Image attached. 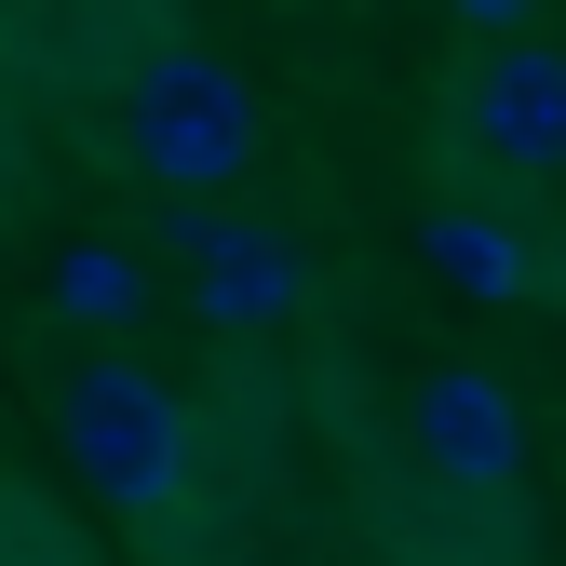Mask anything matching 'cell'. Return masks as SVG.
<instances>
[{"label":"cell","instance_id":"obj_1","mask_svg":"<svg viewBox=\"0 0 566 566\" xmlns=\"http://www.w3.org/2000/svg\"><path fill=\"white\" fill-rule=\"evenodd\" d=\"M54 446H67V472H82L108 513L163 526L189 500V472H202V418L135 365V350H95V365H67V391H54Z\"/></svg>","mask_w":566,"mask_h":566},{"label":"cell","instance_id":"obj_2","mask_svg":"<svg viewBox=\"0 0 566 566\" xmlns=\"http://www.w3.org/2000/svg\"><path fill=\"white\" fill-rule=\"evenodd\" d=\"M122 163L149 176V189H176V202L230 189V176L256 163V95H243V67L202 54V41H163V54L122 82Z\"/></svg>","mask_w":566,"mask_h":566},{"label":"cell","instance_id":"obj_3","mask_svg":"<svg viewBox=\"0 0 566 566\" xmlns=\"http://www.w3.org/2000/svg\"><path fill=\"white\" fill-rule=\"evenodd\" d=\"M176 243H189V311L217 337H283L311 311V243L283 217H189Z\"/></svg>","mask_w":566,"mask_h":566},{"label":"cell","instance_id":"obj_4","mask_svg":"<svg viewBox=\"0 0 566 566\" xmlns=\"http://www.w3.org/2000/svg\"><path fill=\"white\" fill-rule=\"evenodd\" d=\"M405 459L446 485V500H513V472H526V405L485 378V365H432L405 405Z\"/></svg>","mask_w":566,"mask_h":566},{"label":"cell","instance_id":"obj_5","mask_svg":"<svg viewBox=\"0 0 566 566\" xmlns=\"http://www.w3.org/2000/svg\"><path fill=\"white\" fill-rule=\"evenodd\" d=\"M472 149L485 163H513V176H566V54L553 41H500V54H472Z\"/></svg>","mask_w":566,"mask_h":566},{"label":"cell","instance_id":"obj_6","mask_svg":"<svg viewBox=\"0 0 566 566\" xmlns=\"http://www.w3.org/2000/svg\"><path fill=\"white\" fill-rule=\"evenodd\" d=\"M418 256H432L459 297H539V230L526 217H485V202H432V217H418Z\"/></svg>","mask_w":566,"mask_h":566},{"label":"cell","instance_id":"obj_7","mask_svg":"<svg viewBox=\"0 0 566 566\" xmlns=\"http://www.w3.org/2000/svg\"><path fill=\"white\" fill-rule=\"evenodd\" d=\"M54 311L95 324V337H122L135 311H149V256H135V243H54Z\"/></svg>","mask_w":566,"mask_h":566},{"label":"cell","instance_id":"obj_8","mask_svg":"<svg viewBox=\"0 0 566 566\" xmlns=\"http://www.w3.org/2000/svg\"><path fill=\"white\" fill-rule=\"evenodd\" d=\"M0 566H82V539H67L28 485H0Z\"/></svg>","mask_w":566,"mask_h":566},{"label":"cell","instance_id":"obj_9","mask_svg":"<svg viewBox=\"0 0 566 566\" xmlns=\"http://www.w3.org/2000/svg\"><path fill=\"white\" fill-rule=\"evenodd\" d=\"M446 14H459L485 54H500V41H539V0H446Z\"/></svg>","mask_w":566,"mask_h":566}]
</instances>
